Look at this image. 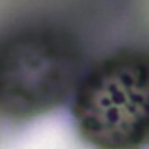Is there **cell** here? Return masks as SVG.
Returning <instances> with one entry per match:
<instances>
[{"label": "cell", "mask_w": 149, "mask_h": 149, "mask_svg": "<svg viewBox=\"0 0 149 149\" xmlns=\"http://www.w3.org/2000/svg\"><path fill=\"white\" fill-rule=\"evenodd\" d=\"M92 58L79 31L52 15L0 27V122L25 126L68 106Z\"/></svg>", "instance_id": "obj_1"}, {"label": "cell", "mask_w": 149, "mask_h": 149, "mask_svg": "<svg viewBox=\"0 0 149 149\" xmlns=\"http://www.w3.org/2000/svg\"><path fill=\"white\" fill-rule=\"evenodd\" d=\"M68 110L88 149H149V43H122L92 58Z\"/></svg>", "instance_id": "obj_2"}]
</instances>
